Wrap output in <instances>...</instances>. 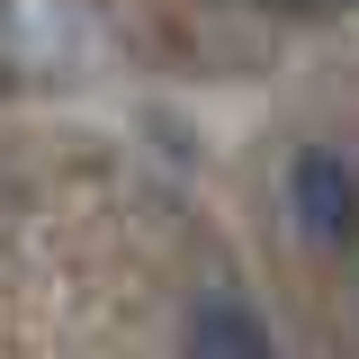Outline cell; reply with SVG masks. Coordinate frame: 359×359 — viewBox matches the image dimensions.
<instances>
[{"instance_id": "cell-3", "label": "cell", "mask_w": 359, "mask_h": 359, "mask_svg": "<svg viewBox=\"0 0 359 359\" xmlns=\"http://www.w3.org/2000/svg\"><path fill=\"white\" fill-rule=\"evenodd\" d=\"M180 359H278V341H269V323L243 297H198V314H189V351Z\"/></svg>"}, {"instance_id": "cell-2", "label": "cell", "mask_w": 359, "mask_h": 359, "mask_svg": "<svg viewBox=\"0 0 359 359\" xmlns=\"http://www.w3.org/2000/svg\"><path fill=\"white\" fill-rule=\"evenodd\" d=\"M278 207H287V233L297 243L351 252L359 243V153H341V144H297L287 171H278Z\"/></svg>"}, {"instance_id": "cell-1", "label": "cell", "mask_w": 359, "mask_h": 359, "mask_svg": "<svg viewBox=\"0 0 359 359\" xmlns=\"http://www.w3.org/2000/svg\"><path fill=\"white\" fill-rule=\"evenodd\" d=\"M117 63L99 0H0V90H72Z\"/></svg>"}, {"instance_id": "cell-4", "label": "cell", "mask_w": 359, "mask_h": 359, "mask_svg": "<svg viewBox=\"0 0 359 359\" xmlns=\"http://www.w3.org/2000/svg\"><path fill=\"white\" fill-rule=\"evenodd\" d=\"M269 9H287V18H351L359 0H269Z\"/></svg>"}]
</instances>
